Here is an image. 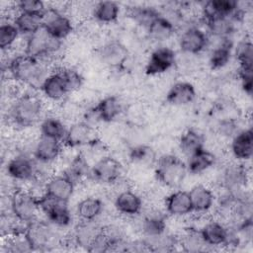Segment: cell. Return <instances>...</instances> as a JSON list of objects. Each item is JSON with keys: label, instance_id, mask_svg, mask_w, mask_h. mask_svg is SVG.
<instances>
[{"label": "cell", "instance_id": "1", "mask_svg": "<svg viewBox=\"0 0 253 253\" xmlns=\"http://www.w3.org/2000/svg\"><path fill=\"white\" fill-rule=\"evenodd\" d=\"M8 71L17 82L29 85L33 88H40L47 72L45 62L26 54H17L8 62Z\"/></svg>", "mask_w": 253, "mask_h": 253}, {"label": "cell", "instance_id": "25", "mask_svg": "<svg viewBox=\"0 0 253 253\" xmlns=\"http://www.w3.org/2000/svg\"><path fill=\"white\" fill-rule=\"evenodd\" d=\"M114 207L119 213L125 216L133 217L141 212L143 201L137 193L131 190H124L116 196Z\"/></svg>", "mask_w": 253, "mask_h": 253}, {"label": "cell", "instance_id": "9", "mask_svg": "<svg viewBox=\"0 0 253 253\" xmlns=\"http://www.w3.org/2000/svg\"><path fill=\"white\" fill-rule=\"evenodd\" d=\"M249 182V171L242 162L228 164L220 174V189L233 195L239 196L247 191Z\"/></svg>", "mask_w": 253, "mask_h": 253}, {"label": "cell", "instance_id": "43", "mask_svg": "<svg viewBox=\"0 0 253 253\" xmlns=\"http://www.w3.org/2000/svg\"><path fill=\"white\" fill-rule=\"evenodd\" d=\"M180 244L185 250L192 252L202 251L207 247L200 235L199 229L196 227H189L186 229L181 237Z\"/></svg>", "mask_w": 253, "mask_h": 253}, {"label": "cell", "instance_id": "12", "mask_svg": "<svg viewBox=\"0 0 253 253\" xmlns=\"http://www.w3.org/2000/svg\"><path fill=\"white\" fill-rule=\"evenodd\" d=\"M123 112V103L118 96L109 95L101 99L93 108H91L86 116L85 122L94 126L95 123H112Z\"/></svg>", "mask_w": 253, "mask_h": 253}, {"label": "cell", "instance_id": "3", "mask_svg": "<svg viewBox=\"0 0 253 253\" xmlns=\"http://www.w3.org/2000/svg\"><path fill=\"white\" fill-rule=\"evenodd\" d=\"M187 174L186 162L174 154H163L155 162V177L167 188L179 189Z\"/></svg>", "mask_w": 253, "mask_h": 253}, {"label": "cell", "instance_id": "5", "mask_svg": "<svg viewBox=\"0 0 253 253\" xmlns=\"http://www.w3.org/2000/svg\"><path fill=\"white\" fill-rule=\"evenodd\" d=\"M62 43V41L53 39L42 27L38 32L27 37L24 52L46 62L61 51Z\"/></svg>", "mask_w": 253, "mask_h": 253}, {"label": "cell", "instance_id": "30", "mask_svg": "<svg viewBox=\"0 0 253 253\" xmlns=\"http://www.w3.org/2000/svg\"><path fill=\"white\" fill-rule=\"evenodd\" d=\"M238 23L240 22H238L234 17L212 18L204 20L206 31L209 34V36H213L217 40L224 38H232V35L234 34L236 25Z\"/></svg>", "mask_w": 253, "mask_h": 253}, {"label": "cell", "instance_id": "32", "mask_svg": "<svg viewBox=\"0 0 253 253\" xmlns=\"http://www.w3.org/2000/svg\"><path fill=\"white\" fill-rule=\"evenodd\" d=\"M104 203L97 197H86L76 205L75 212L77 217L83 221H95L102 214Z\"/></svg>", "mask_w": 253, "mask_h": 253}, {"label": "cell", "instance_id": "18", "mask_svg": "<svg viewBox=\"0 0 253 253\" xmlns=\"http://www.w3.org/2000/svg\"><path fill=\"white\" fill-rule=\"evenodd\" d=\"M61 152V141L41 135L37 139L33 148L34 158L39 164L42 165H49L54 163L60 157Z\"/></svg>", "mask_w": 253, "mask_h": 253}, {"label": "cell", "instance_id": "27", "mask_svg": "<svg viewBox=\"0 0 253 253\" xmlns=\"http://www.w3.org/2000/svg\"><path fill=\"white\" fill-rule=\"evenodd\" d=\"M197 96L196 87L188 81H178L171 85L166 93V102L175 107L188 106Z\"/></svg>", "mask_w": 253, "mask_h": 253}, {"label": "cell", "instance_id": "42", "mask_svg": "<svg viewBox=\"0 0 253 253\" xmlns=\"http://www.w3.org/2000/svg\"><path fill=\"white\" fill-rule=\"evenodd\" d=\"M20 32L13 21L3 22L0 26V47L2 50L11 48L20 36Z\"/></svg>", "mask_w": 253, "mask_h": 253}, {"label": "cell", "instance_id": "33", "mask_svg": "<svg viewBox=\"0 0 253 253\" xmlns=\"http://www.w3.org/2000/svg\"><path fill=\"white\" fill-rule=\"evenodd\" d=\"M178 147L181 153L188 158L197 151L205 148V137L199 130L188 128L180 135Z\"/></svg>", "mask_w": 253, "mask_h": 253}, {"label": "cell", "instance_id": "36", "mask_svg": "<svg viewBox=\"0 0 253 253\" xmlns=\"http://www.w3.org/2000/svg\"><path fill=\"white\" fill-rule=\"evenodd\" d=\"M68 126L64 122L54 116L43 118L40 124V135L59 140L63 143Z\"/></svg>", "mask_w": 253, "mask_h": 253}, {"label": "cell", "instance_id": "21", "mask_svg": "<svg viewBox=\"0 0 253 253\" xmlns=\"http://www.w3.org/2000/svg\"><path fill=\"white\" fill-rule=\"evenodd\" d=\"M230 152L237 162L244 163L252 158L253 131L250 126L239 129L231 137Z\"/></svg>", "mask_w": 253, "mask_h": 253}, {"label": "cell", "instance_id": "41", "mask_svg": "<svg viewBox=\"0 0 253 253\" xmlns=\"http://www.w3.org/2000/svg\"><path fill=\"white\" fill-rule=\"evenodd\" d=\"M159 15V10L146 5L134 6L130 10V17L132 18V20L139 26L143 27L145 30Z\"/></svg>", "mask_w": 253, "mask_h": 253}, {"label": "cell", "instance_id": "19", "mask_svg": "<svg viewBox=\"0 0 253 253\" xmlns=\"http://www.w3.org/2000/svg\"><path fill=\"white\" fill-rule=\"evenodd\" d=\"M76 184L63 172L47 178L43 186V193L63 202H69L74 194Z\"/></svg>", "mask_w": 253, "mask_h": 253}, {"label": "cell", "instance_id": "4", "mask_svg": "<svg viewBox=\"0 0 253 253\" xmlns=\"http://www.w3.org/2000/svg\"><path fill=\"white\" fill-rule=\"evenodd\" d=\"M56 229L44 217H37L25 224L24 234L32 251H47L57 245L59 241Z\"/></svg>", "mask_w": 253, "mask_h": 253}, {"label": "cell", "instance_id": "6", "mask_svg": "<svg viewBox=\"0 0 253 253\" xmlns=\"http://www.w3.org/2000/svg\"><path fill=\"white\" fill-rule=\"evenodd\" d=\"M39 196L30 190L15 189L10 196V210L15 219L26 224L39 217Z\"/></svg>", "mask_w": 253, "mask_h": 253}, {"label": "cell", "instance_id": "13", "mask_svg": "<svg viewBox=\"0 0 253 253\" xmlns=\"http://www.w3.org/2000/svg\"><path fill=\"white\" fill-rule=\"evenodd\" d=\"M210 36L206 30L198 26L186 28L178 39V45L182 52L191 55L202 53L210 45Z\"/></svg>", "mask_w": 253, "mask_h": 253}, {"label": "cell", "instance_id": "35", "mask_svg": "<svg viewBox=\"0 0 253 253\" xmlns=\"http://www.w3.org/2000/svg\"><path fill=\"white\" fill-rule=\"evenodd\" d=\"M91 166L86 156L82 152H79L72 157L63 173L77 184L83 179L90 177Z\"/></svg>", "mask_w": 253, "mask_h": 253}, {"label": "cell", "instance_id": "44", "mask_svg": "<svg viewBox=\"0 0 253 253\" xmlns=\"http://www.w3.org/2000/svg\"><path fill=\"white\" fill-rule=\"evenodd\" d=\"M18 12L42 15L45 10V5L41 0H21L16 3Z\"/></svg>", "mask_w": 253, "mask_h": 253}, {"label": "cell", "instance_id": "14", "mask_svg": "<svg viewBox=\"0 0 253 253\" xmlns=\"http://www.w3.org/2000/svg\"><path fill=\"white\" fill-rule=\"evenodd\" d=\"M177 55L173 48L167 45L155 47L147 58L144 71L146 75L156 76L169 71L176 63Z\"/></svg>", "mask_w": 253, "mask_h": 253}, {"label": "cell", "instance_id": "7", "mask_svg": "<svg viewBox=\"0 0 253 253\" xmlns=\"http://www.w3.org/2000/svg\"><path fill=\"white\" fill-rule=\"evenodd\" d=\"M40 212L57 229L67 228L71 225L73 215L67 202H63L42 193L39 196Z\"/></svg>", "mask_w": 253, "mask_h": 253}, {"label": "cell", "instance_id": "26", "mask_svg": "<svg viewBox=\"0 0 253 253\" xmlns=\"http://www.w3.org/2000/svg\"><path fill=\"white\" fill-rule=\"evenodd\" d=\"M234 45L232 38L218 39L217 43L211 48L209 56L210 68L214 71L224 68L233 56Z\"/></svg>", "mask_w": 253, "mask_h": 253}, {"label": "cell", "instance_id": "2", "mask_svg": "<svg viewBox=\"0 0 253 253\" xmlns=\"http://www.w3.org/2000/svg\"><path fill=\"white\" fill-rule=\"evenodd\" d=\"M43 103L35 93L26 92L18 96L10 108L11 121L20 127H29L37 124L42 115Z\"/></svg>", "mask_w": 253, "mask_h": 253}, {"label": "cell", "instance_id": "29", "mask_svg": "<svg viewBox=\"0 0 253 253\" xmlns=\"http://www.w3.org/2000/svg\"><path fill=\"white\" fill-rule=\"evenodd\" d=\"M101 226H99L95 221H83L80 222L74 227L72 233V241L75 245L88 250L92 242L101 232Z\"/></svg>", "mask_w": 253, "mask_h": 253}, {"label": "cell", "instance_id": "23", "mask_svg": "<svg viewBox=\"0 0 253 253\" xmlns=\"http://www.w3.org/2000/svg\"><path fill=\"white\" fill-rule=\"evenodd\" d=\"M188 192L193 207V212L206 214L214 207L215 195L210 187L204 184H197Z\"/></svg>", "mask_w": 253, "mask_h": 253}, {"label": "cell", "instance_id": "38", "mask_svg": "<svg viewBox=\"0 0 253 253\" xmlns=\"http://www.w3.org/2000/svg\"><path fill=\"white\" fill-rule=\"evenodd\" d=\"M21 35L29 37L42 27V15L18 12L13 20Z\"/></svg>", "mask_w": 253, "mask_h": 253}, {"label": "cell", "instance_id": "24", "mask_svg": "<svg viewBox=\"0 0 253 253\" xmlns=\"http://www.w3.org/2000/svg\"><path fill=\"white\" fill-rule=\"evenodd\" d=\"M241 9L236 0H210L204 2L202 7L203 19L233 17Z\"/></svg>", "mask_w": 253, "mask_h": 253}, {"label": "cell", "instance_id": "20", "mask_svg": "<svg viewBox=\"0 0 253 253\" xmlns=\"http://www.w3.org/2000/svg\"><path fill=\"white\" fill-rule=\"evenodd\" d=\"M200 235L207 247L225 246L228 236V225L215 219H211L198 227Z\"/></svg>", "mask_w": 253, "mask_h": 253}, {"label": "cell", "instance_id": "28", "mask_svg": "<svg viewBox=\"0 0 253 253\" xmlns=\"http://www.w3.org/2000/svg\"><path fill=\"white\" fill-rule=\"evenodd\" d=\"M140 231L144 239H156L166 233V216L160 211H151L142 216Z\"/></svg>", "mask_w": 253, "mask_h": 253}, {"label": "cell", "instance_id": "39", "mask_svg": "<svg viewBox=\"0 0 253 253\" xmlns=\"http://www.w3.org/2000/svg\"><path fill=\"white\" fill-rule=\"evenodd\" d=\"M233 55L237 60L238 68L253 69V44L251 40L243 39L234 45Z\"/></svg>", "mask_w": 253, "mask_h": 253}, {"label": "cell", "instance_id": "22", "mask_svg": "<svg viewBox=\"0 0 253 253\" xmlns=\"http://www.w3.org/2000/svg\"><path fill=\"white\" fill-rule=\"evenodd\" d=\"M165 211L174 217L188 216L193 212V207L188 191L177 189L166 196L164 200Z\"/></svg>", "mask_w": 253, "mask_h": 253}, {"label": "cell", "instance_id": "31", "mask_svg": "<svg viewBox=\"0 0 253 253\" xmlns=\"http://www.w3.org/2000/svg\"><path fill=\"white\" fill-rule=\"evenodd\" d=\"M215 155L206 147L188 157L186 166L189 174L200 175L211 169L215 164Z\"/></svg>", "mask_w": 253, "mask_h": 253}, {"label": "cell", "instance_id": "16", "mask_svg": "<svg viewBox=\"0 0 253 253\" xmlns=\"http://www.w3.org/2000/svg\"><path fill=\"white\" fill-rule=\"evenodd\" d=\"M96 140L95 127L83 121L75 122L68 126L63 144L70 148L87 147Z\"/></svg>", "mask_w": 253, "mask_h": 253}, {"label": "cell", "instance_id": "45", "mask_svg": "<svg viewBox=\"0 0 253 253\" xmlns=\"http://www.w3.org/2000/svg\"><path fill=\"white\" fill-rule=\"evenodd\" d=\"M61 69L71 88V91L78 89L82 84V76L80 75L79 71L71 67H64Z\"/></svg>", "mask_w": 253, "mask_h": 253}, {"label": "cell", "instance_id": "8", "mask_svg": "<svg viewBox=\"0 0 253 253\" xmlns=\"http://www.w3.org/2000/svg\"><path fill=\"white\" fill-rule=\"evenodd\" d=\"M123 174L124 166L119 159L111 155H103L91 166L89 179L100 184L113 185L121 180Z\"/></svg>", "mask_w": 253, "mask_h": 253}, {"label": "cell", "instance_id": "17", "mask_svg": "<svg viewBox=\"0 0 253 253\" xmlns=\"http://www.w3.org/2000/svg\"><path fill=\"white\" fill-rule=\"evenodd\" d=\"M98 55L101 62L106 66L119 69L127 61L129 52L123 42L112 40L100 47Z\"/></svg>", "mask_w": 253, "mask_h": 253}, {"label": "cell", "instance_id": "34", "mask_svg": "<svg viewBox=\"0 0 253 253\" xmlns=\"http://www.w3.org/2000/svg\"><path fill=\"white\" fill-rule=\"evenodd\" d=\"M175 31V23L162 13H160V15L146 29L149 38L155 42H164L169 40L174 35Z\"/></svg>", "mask_w": 253, "mask_h": 253}, {"label": "cell", "instance_id": "37", "mask_svg": "<svg viewBox=\"0 0 253 253\" xmlns=\"http://www.w3.org/2000/svg\"><path fill=\"white\" fill-rule=\"evenodd\" d=\"M120 4L115 1H100L97 2L92 10L94 19L101 24H113L120 16Z\"/></svg>", "mask_w": 253, "mask_h": 253}, {"label": "cell", "instance_id": "11", "mask_svg": "<svg viewBox=\"0 0 253 253\" xmlns=\"http://www.w3.org/2000/svg\"><path fill=\"white\" fill-rule=\"evenodd\" d=\"M39 165L34 156L19 153L7 162L6 173L15 181L32 182L39 176Z\"/></svg>", "mask_w": 253, "mask_h": 253}, {"label": "cell", "instance_id": "40", "mask_svg": "<svg viewBox=\"0 0 253 253\" xmlns=\"http://www.w3.org/2000/svg\"><path fill=\"white\" fill-rule=\"evenodd\" d=\"M129 160L134 164L139 165H155L157 160L155 150L147 144L134 145L129 149L128 152Z\"/></svg>", "mask_w": 253, "mask_h": 253}, {"label": "cell", "instance_id": "10", "mask_svg": "<svg viewBox=\"0 0 253 253\" xmlns=\"http://www.w3.org/2000/svg\"><path fill=\"white\" fill-rule=\"evenodd\" d=\"M42 28L50 37L62 42L74 30L71 19L53 7L45 8L42 14Z\"/></svg>", "mask_w": 253, "mask_h": 253}, {"label": "cell", "instance_id": "15", "mask_svg": "<svg viewBox=\"0 0 253 253\" xmlns=\"http://www.w3.org/2000/svg\"><path fill=\"white\" fill-rule=\"evenodd\" d=\"M40 91L43 97L54 102L64 100L72 92L61 68L47 74L40 87Z\"/></svg>", "mask_w": 253, "mask_h": 253}]
</instances>
